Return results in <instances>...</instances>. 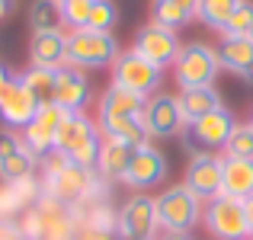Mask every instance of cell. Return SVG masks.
<instances>
[{
    "label": "cell",
    "mask_w": 253,
    "mask_h": 240,
    "mask_svg": "<svg viewBox=\"0 0 253 240\" xmlns=\"http://www.w3.org/2000/svg\"><path fill=\"white\" fill-rule=\"evenodd\" d=\"M109 77H112V80H109L112 86H119V90H128V93H135V96L148 99V96H154V93H161L157 86H161V80H164V71L157 68V64L144 61L138 51L125 48L122 55L112 61Z\"/></svg>",
    "instance_id": "obj_7"
},
{
    "label": "cell",
    "mask_w": 253,
    "mask_h": 240,
    "mask_svg": "<svg viewBox=\"0 0 253 240\" xmlns=\"http://www.w3.org/2000/svg\"><path fill=\"white\" fill-rule=\"evenodd\" d=\"M131 51H138V55L144 58V61L157 64V68H173V61H176V55L183 51V42H179L176 29H167V26L161 23H144L141 29H138L135 42H131Z\"/></svg>",
    "instance_id": "obj_12"
},
{
    "label": "cell",
    "mask_w": 253,
    "mask_h": 240,
    "mask_svg": "<svg viewBox=\"0 0 253 240\" xmlns=\"http://www.w3.org/2000/svg\"><path fill=\"white\" fill-rule=\"evenodd\" d=\"M29 64L36 68H48L58 71L68 64V32L55 29V32H36L29 39Z\"/></svg>",
    "instance_id": "obj_19"
},
{
    "label": "cell",
    "mask_w": 253,
    "mask_h": 240,
    "mask_svg": "<svg viewBox=\"0 0 253 240\" xmlns=\"http://www.w3.org/2000/svg\"><path fill=\"white\" fill-rule=\"evenodd\" d=\"M247 36H250V39H253V26H250V32H247Z\"/></svg>",
    "instance_id": "obj_37"
},
{
    "label": "cell",
    "mask_w": 253,
    "mask_h": 240,
    "mask_svg": "<svg viewBox=\"0 0 253 240\" xmlns=\"http://www.w3.org/2000/svg\"><path fill=\"white\" fill-rule=\"evenodd\" d=\"M241 6V0H199V10H196V19L209 29L221 32L228 26V19L234 16V10Z\"/></svg>",
    "instance_id": "obj_26"
},
{
    "label": "cell",
    "mask_w": 253,
    "mask_h": 240,
    "mask_svg": "<svg viewBox=\"0 0 253 240\" xmlns=\"http://www.w3.org/2000/svg\"><path fill=\"white\" fill-rule=\"evenodd\" d=\"M122 55L112 32H96V29H74L68 32V64L81 71L90 68H112V61Z\"/></svg>",
    "instance_id": "obj_6"
},
{
    "label": "cell",
    "mask_w": 253,
    "mask_h": 240,
    "mask_svg": "<svg viewBox=\"0 0 253 240\" xmlns=\"http://www.w3.org/2000/svg\"><path fill=\"white\" fill-rule=\"evenodd\" d=\"M199 0H151V19L167 29H183L196 19Z\"/></svg>",
    "instance_id": "obj_23"
},
{
    "label": "cell",
    "mask_w": 253,
    "mask_h": 240,
    "mask_svg": "<svg viewBox=\"0 0 253 240\" xmlns=\"http://www.w3.org/2000/svg\"><path fill=\"white\" fill-rule=\"evenodd\" d=\"M141 125L148 131V138H179L189 122L183 116V106H179V96L173 93H154V96L144 99V109H141Z\"/></svg>",
    "instance_id": "obj_10"
},
{
    "label": "cell",
    "mask_w": 253,
    "mask_h": 240,
    "mask_svg": "<svg viewBox=\"0 0 253 240\" xmlns=\"http://www.w3.org/2000/svg\"><path fill=\"white\" fill-rule=\"evenodd\" d=\"M167 170H170L167 154H164L154 141H148V144H141V148H135V157H131V166H128L122 183L128 186V189H151V186L167 179Z\"/></svg>",
    "instance_id": "obj_15"
},
{
    "label": "cell",
    "mask_w": 253,
    "mask_h": 240,
    "mask_svg": "<svg viewBox=\"0 0 253 240\" xmlns=\"http://www.w3.org/2000/svg\"><path fill=\"white\" fill-rule=\"evenodd\" d=\"M141 109H144V99L135 96L128 90H119V86H106L96 99V128L103 138H116V141L125 144H148V131L141 125Z\"/></svg>",
    "instance_id": "obj_2"
},
{
    "label": "cell",
    "mask_w": 253,
    "mask_h": 240,
    "mask_svg": "<svg viewBox=\"0 0 253 240\" xmlns=\"http://www.w3.org/2000/svg\"><path fill=\"white\" fill-rule=\"evenodd\" d=\"M221 166H224V157H221V154H209V151L189 154V163H186L183 183L189 186V192H192V196H196L202 205L221 196Z\"/></svg>",
    "instance_id": "obj_14"
},
{
    "label": "cell",
    "mask_w": 253,
    "mask_h": 240,
    "mask_svg": "<svg viewBox=\"0 0 253 240\" xmlns=\"http://www.w3.org/2000/svg\"><path fill=\"white\" fill-rule=\"evenodd\" d=\"M157 199L131 196L122 208L116 211V234L119 240H157Z\"/></svg>",
    "instance_id": "obj_11"
},
{
    "label": "cell",
    "mask_w": 253,
    "mask_h": 240,
    "mask_svg": "<svg viewBox=\"0 0 253 240\" xmlns=\"http://www.w3.org/2000/svg\"><path fill=\"white\" fill-rule=\"evenodd\" d=\"M218 58H221V71H231L241 80L253 83V39L250 36H221Z\"/></svg>",
    "instance_id": "obj_20"
},
{
    "label": "cell",
    "mask_w": 253,
    "mask_h": 240,
    "mask_svg": "<svg viewBox=\"0 0 253 240\" xmlns=\"http://www.w3.org/2000/svg\"><path fill=\"white\" fill-rule=\"evenodd\" d=\"M39 157L26 148L23 131L0 128V183H23L36 176Z\"/></svg>",
    "instance_id": "obj_13"
},
{
    "label": "cell",
    "mask_w": 253,
    "mask_h": 240,
    "mask_svg": "<svg viewBox=\"0 0 253 240\" xmlns=\"http://www.w3.org/2000/svg\"><path fill=\"white\" fill-rule=\"evenodd\" d=\"M202 208L186 183H176L157 196V228L164 234H189L196 224H202Z\"/></svg>",
    "instance_id": "obj_4"
},
{
    "label": "cell",
    "mask_w": 253,
    "mask_h": 240,
    "mask_svg": "<svg viewBox=\"0 0 253 240\" xmlns=\"http://www.w3.org/2000/svg\"><path fill=\"white\" fill-rule=\"evenodd\" d=\"M39 106H42V103H39V96L16 74L13 86L3 93V99H0V122H3L6 128H13V131H23L26 125L36 119Z\"/></svg>",
    "instance_id": "obj_18"
},
{
    "label": "cell",
    "mask_w": 253,
    "mask_h": 240,
    "mask_svg": "<svg viewBox=\"0 0 253 240\" xmlns=\"http://www.w3.org/2000/svg\"><path fill=\"white\" fill-rule=\"evenodd\" d=\"M93 99L90 77L74 64H64L55 71V90H51V103L61 106L64 112H84Z\"/></svg>",
    "instance_id": "obj_16"
},
{
    "label": "cell",
    "mask_w": 253,
    "mask_h": 240,
    "mask_svg": "<svg viewBox=\"0 0 253 240\" xmlns=\"http://www.w3.org/2000/svg\"><path fill=\"white\" fill-rule=\"evenodd\" d=\"M99 151H103V135L96 128V119H90L86 112H68L55 131V154H64L74 163L96 170Z\"/></svg>",
    "instance_id": "obj_3"
},
{
    "label": "cell",
    "mask_w": 253,
    "mask_h": 240,
    "mask_svg": "<svg viewBox=\"0 0 253 240\" xmlns=\"http://www.w3.org/2000/svg\"><path fill=\"white\" fill-rule=\"evenodd\" d=\"M157 240H192V234H161Z\"/></svg>",
    "instance_id": "obj_36"
},
{
    "label": "cell",
    "mask_w": 253,
    "mask_h": 240,
    "mask_svg": "<svg viewBox=\"0 0 253 240\" xmlns=\"http://www.w3.org/2000/svg\"><path fill=\"white\" fill-rule=\"evenodd\" d=\"M13 6H16V0H0V19H6L13 13Z\"/></svg>",
    "instance_id": "obj_35"
},
{
    "label": "cell",
    "mask_w": 253,
    "mask_h": 240,
    "mask_svg": "<svg viewBox=\"0 0 253 240\" xmlns=\"http://www.w3.org/2000/svg\"><path fill=\"white\" fill-rule=\"evenodd\" d=\"M19 80H23V83L39 96V103H51V90H55V71L29 64V68L19 74Z\"/></svg>",
    "instance_id": "obj_28"
},
{
    "label": "cell",
    "mask_w": 253,
    "mask_h": 240,
    "mask_svg": "<svg viewBox=\"0 0 253 240\" xmlns=\"http://www.w3.org/2000/svg\"><path fill=\"white\" fill-rule=\"evenodd\" d=\"M13 80H16V74H13L6 64H0V99H3V93L13 86Z\"/></svg>",
    "instance_id": "obj_33"
},
{
    "label": "cell",
    "mask_w": 253,
    "mask_h": 240,
    "mask_svg": "<svg viewBox=\"0 0 253 240\" xmlns=\"http://www.w3.org/2000/svg\"><path fill=\"white\" fill-rule=\"evenodd\" d=\"M221 196L241 199V202L253 196V160L224 157V166H221Z\"/></svg>",
    "instance_id": "obj_22"
},
{
    "label": "cell",
    "mask_w": 253,
    "mask_h": 240,
    "mask_svg": "<svg viewBox=\"0 0 253 240\" xmlns=\"http://www.w3.org/2000/svg\"><path fill=\"white\" fill-rule=\"evenodd\" d=\"M253 26V0H241V6L234 10V16L228 19V26L221 29V36H247Z\"/></svg>",
    "instance_id": "obj_31"
},
{
    "label": "cell",
    "mask_w": 253,
    "mask_h": 240,
    "mask_svg": "<svg viewBox=\"0 0 253 240\" xmlns=\"http://www.w3.org/2000/svg\"><path fill=\"white\" fill-rule=\"evenodd\" d=\"M64 116H68V112H64L61 106L42 103V106H39V112H36V119H32V122L23 128L26 148H29L39 160L48 157L51 151H55V131H58V125L64 122Z\"/></svg>",
    "instance_id": "obj_17"
},
{
    "label": "cell",
    "mask_w": 253,
    "mask_h": 240,
    "mask_svg": "<svg viewBox=\"0 0 253 240\" xmlns=\"http://www.w3.org/2000/svg\"><path fill=\"white\" fill-rule=\"evenodd\" d=\"M131 157H135V144L103 138V151H99V163H96V173L103 176V183H122L131 166Z\"/></svg>",
    "instance_id": "obj_21"
},
{
    "label": "cell",
    "mask_w": 253,
    "mask_h": 240,
    "mask_svg": "<svg viewBox=\"0 0 253 240\" xmlns=\"http://www.w3.org/2000/svg\"><path fill=\"white\" fill-rule=\"evenodd\" d=\"M250 125H253V109H250Z\"/></svg>",
    "instance_id": "obj_38"
},
{
    "label": "cell",
    "mask_w": 253,
    "mask_h": 240,
    "mask_svg": "<svg viewBox=\"0 0 253 240\" xmlns=\"http://www.w3.org/2000/svg\"><path fill=\"white\" fill-rule=\"evenodd\" d=\"M29 29L32 36L36 32H55V29H64L61 23V3L58 0H32L29 3Z\"/></svg>",
    "instance_id": "obj_25"
},
{
    "label": "cell",
    "mask_w": 253,
    "mask_h": 240,
    "mask_svg": "<svg viewBox=\"0 0 253 240\" xmlns=\"http://www.w3.org/2000/svg\"><path fill=\"white\" fill-rule=\"evenodd\" d=\"M42 166V192L51 196L55 202L68 205V208H84V205L96 202V199H106V183L96 170L90 166H81L74 160H68L64 154H55L51 151L48 157L39 160Z\"/></svg>",
    "instance_id": "obj_1"
},
{
    "label": "cell",
    "mask_w": 253,
    "mask_h": 240,
    "mask_svg": "<svg viewBox=\"0 0 253 240\" xmlns=\"http://www.w3.org/2000/svg\"><path fill=\"white\" fill-rule=\"evenodd\" d=\"M119 23V6L116 0H96L93 3V13H90V23L86 29H96V32H112Z\"/></svg>",
    "instance_id": "obj_30"
},
{
    "label": "cell",
    "mask_w": 253,
    "mask_h": 240,
    "mask_svg": "<svg viewBox=\"0 0 253 240\" xmlns=\"http://www.w3.org/2000/svg\"><path fill=\"white\" fill-rule=\"evenodd\" d=\"M202 224H205V231H209V237H215V240H253L241 199L218 196V199H211V202H205Z\"/></svg>",
    "instance_id": "obj_8"
},
{
    "label": "cell",
    "mask_w": 253,
    "mask_h": 240,
    "mask_svg": "<svg viewBox=\"0 0 253 240\" xmlns=\"http://www.w3.org/2000/svg\"><path fill=\"white\" fill-rule=\"evenodd\" d=\"M221 157H234V160H253V125L250 122H237L231 131L228 144H224Z\"/></svg>",
    "instance_id": "obj_27"
},
{
    "label": "cell",
    "mask_w": 253,
    "mask_h": 240,
    "mask_svg": "<svg viewBox=\"0 0 253 240\" xmlns=\"http://www.w3.org/2000/svg\"><path fill=\"white\" fill-rule=\"evenodd\" d=\"M244 215H247V224H250V237H253V196L244 199Z\"/></svg>",
    "instance_id": "obj_34"
},
{
    "label": "cell",
    "mask_w": 253,
    "mask_h": 240,
    "mask_svg": "<svg viewBox=\"0 0 253 240\" xmlns=\"http://www.w3.org/2000/svg\"><path fill=\"white\" fill-rule=\"evenodd\" d=\"M0 240H26L16 218H0Z\"/></svg>",
    "instance_id": "obj_32"
},
{
    "label": "cell",
    "mask_w": 253,
    "mask_h": 240,
    "mask_svg": "<svg viewBox=\"0 0 253 240\" xmlns=\"http://www.w3.org/2000/svg\"><path fill=\"white\" fill-rule=\"evenodd\" d=\"M234 125H237L234 112H231L228 106H221V109L189 122V128L183 131V141H186V148H189V154H199V151L221 154L228 138H231V131H234Z\"/></svg>",
    "instance_id": "obj_9"
},
{
    "label": "cell",
    "mask_w": 253,
    "mask_h": 240,
    "mask_svg": "<svg viewBox=\"0 0 253 240\" xmlns=\"http://www.w3.org/2000/svg\"><path fill=\"white\" fill-rule=\"evenodd\" d=\"M58 3H61V23L68 26V32H74V29H86L96 0H58Z\"/></svg>",
    "instance_id": "obj_29"
},
{
    "label": "cell",
    "mask_w": 253,
    "mask_h": 240,
    "mask_svg": "<svg viewBox=\"0 0 253 240\" xmlns=\"http://www.w3.org/2000/svg\"><path fill=\"white\" fill-rule=\"evenodd\" d=\"M179 106H183L186 122H196V119L221 109L224 99L215 86H189V90H179Z\"/></svg>",
    "instance_id": "obj_24"
},
{
    "label": "cell",
    "mask_w": 253,
    "mask_h": 240,
    "mask_svg": "<svg viewBox=\"0 0 253 240\" xmlns=\"http://www.w3.org/2000/svg\"><path fill=\"white\" fill-rule=\"evenodd\" d=\"M218 74H221V58H218V48L209 42L183 45V51L173 61V80L179 83V90H189V86H215Z\"/></svg>",
    "instance_id": "obj_5"
}]
</instances>
